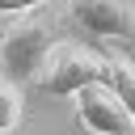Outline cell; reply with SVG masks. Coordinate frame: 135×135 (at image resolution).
Instances as JSON below:
<instances>
[{
	"label": "cell",
	"instance_id": "1",
	"mask_svg": "<svg viewBox=\"0 0 135 135\" xmlns=\"http://www.w3.org/2000/svg\"><path fill=\"white\" fill-rule=\"evenodd\" d=\"M63 17H51V13H25L17 21L4 25L0 34V68H4V80L17 84L21 93L34 89L46 55L63 42Z\"/></svg>",
	"mask_w": 135,
	"mask_h": 135
},
{
	"label": "cell",
	"instance_id": "2",
	"mask_svg": "<svg viewBox=\"0 0 135 135\" xmlns=\"http://www.w3.org/2000/svg\"><path fill=\"white\" fill-rule=\"evenodd\" d=\"M105 72H110V68H105V55H101V51L63 38V42L46 55L34 89H38V93H51V97H76V93L89 89V84H105Z\"/></svg>",
	"mask_w": 135,
	"mask_h": 135
},
{
	"label": "cell",
	"instance_id": "3",
	"mask_svg": "<svg viewBox=\"0 0 135 135\" xmlns=\"http://www.w3.org/2000/svg\"><path fill=\"white\" fill-rule=\"evenodd\" d=\"M63 25H76L89 38L135 46V4L131 0H68Z\"/></svg>",
	"mask_w": 135,
	"mask_h": 135
},
{
	"label": "cell",
	"instance_id": "4",
	"mask_svg": "<svg viewBox=\"0 0 135 135\" xmlns=\"http://www.w3.org/2000/svg\"><path fill=\"white\" fill-rule=\"evenodd\" d=\"M76 122L89 135H135V118L105 84H89L76 93Z\"/></svg>",
	"mask_w": 135,
	"mask_h": 135
},
{
	"label": "cell",
	"instance_id": "5",
	"mask_svg": "<svg viewBox=\"0 0 135 135\" xmlns=\"http://www.w3.org/2000/svg\"><path fill=\"white\" fill-rule=\"evenodd\" d=\"M105 55V89L122 101V110L135 118V59L131 55H122V51H101Z\"/></svg>",
	"mask_w": 135,
	"mask_h": 135
},
{
	"label": "cell",
	"instance_id": "6",
	"mask_svg": "<svg viewBox=\"0 0 135 135\" xmlns=\"http://www.w3.org/2000/svg\"><path fill=\"white\" fill-rule=\"evenodd\" d=\"M21 118H25V93H21L17 84L4 80V84H0V135L17 131Z\"/></svg>",
	"mask_w": 135,
	"mask_h": 135
},
{
	"label": "cell",
	"instance_id": "7",
	"mask_svg": "<svg viewBox=\"0 0 135 135\" xmlns=\"http://www.w3.org/2000/svg\"><path fill=\"white\" fill-rule=\"evenodd\" d=\"M42 4H51V0H0V17H25Z\"/></svg>",
	"mask_w": 135,
	"mask_h": 135
},
{
	"label": "cell",
	"instance_id": "8",
	"mask_svg": "<svg viewBox=\"0 0 135 135\" xmlns=\"http://www.w3.org/2000/svg\"><path fill=\"white\" fill-rule=\"evenodd\" d=\"M0 84H4V68H0Z\"/></svg>",
	"mask_w": 135,
	"mask_h": 135
},
{
	"label": "cell",
	"instance_id": "9",
	"mask_svg": "<svg viewBox=\"0 0 135 135\" xmlns=\"http://www.w3.org/2000/svg\"><path fill=\"white\" fill-rule=\"evenodd\" d=\"M0 34H4V25H0Z\"/></svg>",
	"mask_w": 135,
	"mask_h": 135
}]
</instances>
